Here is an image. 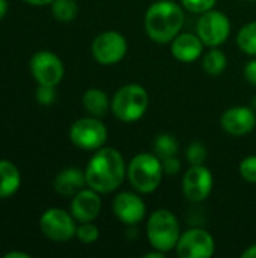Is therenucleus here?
I'll return each mask as SVG.
<instances>
[{
    "label": "nucleus",
    "instance_id": "nucleus-13",
    "mask_svg": "<svg viewBox=\"0 0 256 258\" xmlns=\"http://www.w3.org/2000/svg\"><path fill=\"white\" fill-rule=\"evenodd\" d=\"M113 213L122 224L137 225L146 216V204L134 192H121L113 200Z\"/></svg>",
    "mask_w": 256,
    "mask_h": 258
},
{
    "label": "nucleus",
    "instance_id": "nucleus-16",
    "mask_svg": "<svg viewBox=\"0 0 256 258\" xmlns=\"http://www.w3.org/2000/svg\"><path fill=\"white\" fill-rule=\"evenodd\" d=\"M204 42L198 35L193 33H180L170 42V51L174 57L180 62H195L204 53Z\"/></svg>",
    "mask_w": 256,
    "mask_h": 258
},
{
    "label": "nucleus",
    "instance_id": "nucleus-29",
    "mask_svg": "<svg viewBox=\"0 0 256 258\" xmlns=\"http://www.w3.org/2000/svg\"><path fill=\"white\" fill-rule=\"evenodd\" d=\"M161 165H163L164 174H167V175H177L181 171V162H180V159L177 156L163 159L161 160Z\"/></svg>",
    "mask_w": 256,
    "mask_h": 258
},
{
    "label": "nucleus",
    "instance_id": "nucleus-20",
    "mask_svg": "<svg viewBox=\"0 0 256 258\" xmlns=\"http://www.w3.org/2000/svg\"><path fill=\"white\" fill-rule=\"evenodd\" d=\"M228 65L226 54L219 50L217 47H211L210 51H207L202 57V68L207 74L210 76H220Z\"/></svg>",
    "mask_w": 256,
    "mask_h": 258
},
{
    "label": "nucleus",
    "instance_id": "nucleus-37",
    "mask_svg": "<svg viewBox=\"0 0 256 258\" xmlns=\"http://www.w3.org/2000/svg\"><path fill=\"white\" fill-rule=\"evenodd\" d=\"M247 2H253V0H247Z\"/></svg>",
    "mask_w": 256,
    "mask_h": 258
},
{
    "label": "nucleus",
    "instance_id": "nucleus-26",
    "mask_svg": "<svg viewBox=\"0 0 256 258\" xmlns=\"http://www.w3.org/2000/svg\"><path fill=\"white\" fill-rule=\"evenodd\" d=\"M241 178L249 183H256V156H247L240 162L238 166Z\"/></svg>",
    "mask_w": 256,
    "mask_h": 258
},
{
    "label": "nucleus",
    "instance_id": "nucleus-3",
    "mask_svg": "<svg viewBox=\"0 0 256 258\" xmlns=\"http://www.w3.org/2000/svg\"><path fill=\"white\" fill-rule=\"evenodd\" d=\"M163 175L161 159L155 153H140L127 166L128 181L139 194H152L157 190Z\"/></svg>",
    "mask_w": 256,
    "mask_h": 258
},
{
    "label": "nucleus",
    "instance_id": "nucleus-17",
    "mask_svg": "<svg viewBox=\"0 0 256 258\" xmlns=\"http://www.w3.org/2000/svg\"><path fill=\"white\" fill-rule=\"evenodd\" d=\"M84 186H88L86 175H84V171H81L78 168L62 169L53 181V187H54L56 194L60 197H65V198L74 197L77 192L84 189Z\"/></svg>",
    "mask_w": 256,
    "mask_h": 258
},
{
    "label": "nucleus",
    "instance_id": "nucleus-5",
    "mask_svg": "<svg viewBox=\"0 0 256 258\" xmlns=\"http://www.w3.org/2000/svg\"><path fill=\"white\" fill-rule=\"evenodd\" d=\"M146 236L154 249L164 254L174 251L181 237V228L177 216L166 209L155 210L146 222Z\"/></svg>",
    "mask_w": 256,
    "mask_h": 258
},
{
    "label": "nucleus",
    "instance_id": "nucleus-1",
    "mask_svg": "<svg viewBox=\"0 0 256 258\" xmlns=\"http://www.w3.org/2000/svg\"><path fill=\"white\" fill-rule=\"evenodd\" d=\"M84 175L88 187L97 190L98 194H110L125 180V160L116 148L103 147L91 157L84 169Z\"/></svg>",
    "mask_w": 256,
    "mask_h": 258
},
{
    "label": "nucleus",
    "instance_id": "nucleus-6",
    "mask_svg": "<svg viewBox=\"0 0 256 258\" xmlns=\"http://www.w3.org/2000/svg\"><path fill=\"white\" fill-rule=\"evenodd\" d=\"M69 139L80 150L97 151L103 148L107 141V127L101 118H80L72 122L69 128Z\"/></svg>",
    "mask_w": 256,
    "mask_h": 258
},
{
    "label": "nucleus",
    "instance_id": "nucleus-24",
    "mask_svg": "<svg viewBox=\"0 0 256 258\" xmlns=\"http://www.w3.org/2000/svg\"><path fill=\"white\" fill-rule=\"evenodd\" d=\"M75 237L81 242V243H94L98 240L100 237V230L95 224L92 222H81L78 227H77V231H75Z\"/></svg>",
    "mask_w": 256,
    "mask_h": 258
},
{
    "label": "nucleus",
    "instance_id": "nucleus-27",
    "mask_svg": "<svg viewBox=\"0 0 256 258\" xmlns=\"http://www.w3.org/2000/svg\"><path fill=\"white\" fill-rule=\"evenodd\" d=\"M183 6L193 14H204L214 9L217 0H181Z\"/></svg>",
    "mask_w": 256,
    "mask_h": 258
},
{
    "label": "nucleus",
    "instance_id": "nucleus-2",
    "mask_svg": "<svg viewBox=\"0 0 256 258\" xmlns=\"http://www.w3.org/2000/svg\"><path fill=\"white\" fill-rule=\"evenodd\" d=\"M184 24V12L172 0H157L145 14V32L157 44H169L180 35Z\"/></svg>",
    "mask_w": 256,
    "mask_h": 258
},
{
    "label": "nucleus",
    "instance_id": "nucleus-25",
    "mask_svg": "<svg viewBox=\"0 0 256 258\" xmlns=\"http://www.w3.org/2000/svg\"><path fill=\"white\" fill-rule=\"evenodd\" d=\"M208 157V151L207 147L201 142H192L187 147L186 151V159L190 165H204V162Z\"/></svg>",
    "mask_w": 256,
    "mask_h": 258
},
{
    "label": "nucleus",
    "instance_id": "nucleus-22",
    "mask_svg": "<svg viewBox=\"0 0 256 258\" xmlns=\"http://www.w3.org/2000/svg\"><path fill=\"white\" fill-rule=\"evenodd\" d=\"M51 14L56 20L68 23L72 21L78 14V6L75 0H54L51 3Z\"/></svg>",
    "mask_w": 256,
    "mask_h": 258
},
{
    "label": "nucleus",
    "instance_id": "nucleus-19",
    "mask_svg": "<svg viewBox=\"0 0 256 258\" xmlns=\"http://www.w3.org/2000/svg\"><path fill=\"white\" fill-rule=\"evenodd\" d=\"M21 184L18 168L9 160H0V198L12 197Z\"/></svg>",
    "mask_w": 256,
    "mask_h": 258
},
{
    "label": "nucleus",
    "instance_id": "nucleus-15",
    "mask_svg": "<svg viewBox=\"0 0 256 258\" xmlns=\"http://www.w3.org/2000/svg\"><path fill=\"white\" fill-rule=\"evenodd\" d=\"M101 212L100 194L94 189H81L72 197L71 215L77 222H94Z\"/></svg>",
    "mask_w": 256,
    "mask_h": 258
},
{
    "label": "nucleus",
    "instance_id": "nucleus-12",
    "mask_svg": "<svg viewBox=\"0 0 256 258\" xmlns=\"http://www.w3.org/2000/svg\"><path fill=\"white\" fill-rule=\"evenodd\" d=\"M213 183V174L205 165H190L183 177V194L192 203H202L210 197Z\"/></svg>",
    "mask_w": 256,
    "mask_h": 258
},
{
    "label": "nucleus",
    "instance_id": "nucleus-33",
    "mask_svg": "<svg viewBox=\"0 0 256 258\" xmlns=\"http://www.w3.org/2000/svg\"><path fill=\"white\" fill-rule=\"evenodd\" d=\"M5 258H30L29 254H26V252H18V251H14V252H6Z\"/></svg>",
    "mask_w": 256,
    "mask_h": 258
},
{
    "label": "nucleus",
    "instance_id": "nucleus-34",
    "mask_svg": "<svg viewBox=\"0 0 256 258\" xmlns=\"http://www.w3.org/2000/svg\"><path fill=\"white\" fill-rule=\"evenodd\" d=\"M164 252H161V251H158V249H155L154 252H146L143 257L145 258H164Z\"/></svg>",
    "mask_w": 256,
    "mask_h": 258
},
{
    "label": "nucleus",
    "instance_id": "nucleus-8",
    "mask_svg": "<svg viewBox=\"0 0 256 258\" xmlns=\"http://www.w3.org/2000/svg\"><path fill=\"white\" fill-rule=\"evenodd\" d=\"M128 50L127 39L116 30H107L95 36L92 41V56L101 65H115L121 62Z\"/></svg>",
    "mask_w": 256,
    "mask_h": 258
},
{
    "label": "nucleus",
    "instance_id": "nucleus-9",
    "mask_svg": "<svg viewBox=\"0 0 256 258\" xmlns=\"http://www.w3.org/2000/svg\"><path fill=\"white\" fill-rule=\"evenodd\" d=\"M74 216L62 209H48L39 219V228L42 234L53 242H66L75 236L77 227Z\"/></svg>",
    "mask_w": 256,
    "mask_h": 258
},
{
    "label": "nucleus",
    "instance_id": "nucleus-35",
    "mask_svg": "<svg viewBox=\"0 0 256 258\" xmlns=\"http://www.w3.org/2000/svg\"><path fill=\"white\" fill-rule=\"evenodd\" d=\"M8 12V0H0V20L6 15Z\"/></svg>",
    "mask_w": 256,
    "mask_h": 258
},
{
    "label": "nucleus",
    "instance_id": "nucleus-36",
    "mask_svg": "<svg viewBox=\"0 0 256 258\" xmlns=\"http://www.w3.org/2000/svg\"><path fill=\"white\" fill-rule=\"evenodd\" d=\"M253 106H255V109H256V97L253 98Z\"/></svg>",
    "mask_w": 256,
    "mask_h": 258
},
{
    "label": "nucleus",
    "instance_id": "nucleus-28",
    "mask_svg": "<svg viewBox=\"0 0 256 258\" xmlns=\"http://www.w3.org/2000/svg\"><path fill=\"white\" fill-rule=\"evenodd\" d=\"M36 101L42 106H50L54 103L57 94H56V86H48V85H39L36 89Z\"/></svg>",
    "mask_w": 256,
    "mask_h": 258
},
{
    "label": "nucleus",
    "instance_id": "nucleus-14",
    "mask_svg": "<svg viewBox=\"0 0 256 258\" xmlns=\"http://www.w3.org/2000/svg\"><path fill=\"white\" fill-rule=\"evenodd\" d=\"M222 128L231 136L249 135L256 125L255 110L247 106H234L223 112L220 118Z\"/></svg>",
    "mask_w": 256,
    "mask_h": 258
},
{
    "label": "nucleus",
    "instance_id": "nucleus-18",
    "mask_svg": "<svg viewBox=\"0 0 256 258\" xmlns=\"http://www.w3.org/2000/svg\"><path fill=\"white\" fill-rule=\"evenodd\" d=\"M112 101L109 100V95L98 88H91L83 94V107L91 116L103 118L110 109Z\"/></svg>",
    "mask_w": 256,
    "mask_h": 258
},
{
    "label": "nucleus",
    "instance_id": "nucleus-32",
    "mask_svg": "<svg viewBox=\"0 0 256 258\" xmlns=\"http://www.w3.org/2000/svg\"><path fill=\"white\" fill-rule=\"evenodd\" d=\"M23 2H26L32 6H44V5H51L54 0H23Z\"/></svg>",
    "mask_w": 256,
    "mask_h": 258
},
{
    "label": "nucleus",
    "instance_id": "nucleus-21",
    "mask_svg": "<svg viewBox=\"0 0 256 258\" xmlns=\"http://www.w3.org/2000/svg\"><path fill=\"white\" fill-rule=\"evenodd\" d=\"M237 44L240 50L256 57V21L244 24L237 33Z\"/></svg>",
    "mask_w": 256,
    "mask_h": 258
},
{
    "label": "nucleus",
    "instance_id": "nucleus-7",
    "mask_svg": "<svg viewBox=\"0 0 256 258\" xmlns=\"http://www.w3.org/2000/svg\"><path fill=\"white\" fill-rule=\"evenodd\" d=\"M196 35L207 47H219L225 44L231 35V21L226 14L211 9L201 14L196 24Z\"/></svg>",
    "mask_w": 256,
    "mask_h": 258
},
{
    "label": "nucleus",
    "instance_id": "nucleus-23",
    "mask_svg": "<svg viewBox=\"0 0 256 258\" xmlns=\"http://www.w3.org/2000/svg\"><path fill=\"white\" fill-rule=\"evenodd\" d=\"M154 153L161 160L177 156L178 154V141L169 133H161L154 141Z\"/></svg>",
    "mask_w": 256,
    "mask_h": 258
},
{
    "label": "nucleus",
    "instance_id": "nucleus-31",
    "mask_svg": "<svg viewBox=\"0 0 256 258\" xmlns=\"http://www.w3.org/2000/svg\"><path fill=\"white\" fill-rule=\"evenodd\" d=\"M243 258H256V243L255 245H250L243 254H241Z\"/></svg>",
    "mask_w": 256,
    "mask_h": 258
},
{
    "label": "nucleus",
    "instance_id": "nucleus-4",
    "mask_svg": "<svg viewBox=\"0 0 256 258\" xmlns=\"http://www.w3.org/2000/svg\"><path fill=\"white\" fill-rule=\"evenodd\" d=\"M148 91L139 83H128L119 88L112 98V113L122 122L139 121L148 110Z\"/></svg>",
    "mask_w": 256,
    "mask_h": 258
},
{
    "label": "nucleus",
    "instance_id": "nucleus-30",
    "mask_svg": "<svg viewBox=\"0 0 256 258\" xmlns=\"http://www.w3.org/2000/svg\"><path fill=\"white\" fill-rule=\"evenodd\" d=\"M244 77L249 83L255 85L256 86V57L249 60L244 67Z\"/></svg>",
    "mask_w": 256,
    "mask_h": 258
},
{
    "label": "nucleus",
    "instance_id": "nucleus-10",
    "mask_svg": "<svg viewBox=\"0 0 256 258\" xmlns=\"http://www.w3.org/2000/svg\"><path fill=\"white\" fill-rule=\"evenodd\" d=\"M30 71L38 85L57 86L65 74L63 62L50 50H39L30 59Z\"/></svg>",
    "mask_w": 256,
    "mask_h": 258
},
{
    "label": "nucleus",
    "instance_id": "nucleus-11",
    "mask_svg": "<svg viewBox=\"0 0 256 258\" xmlns=\"http://www.w3.org/2000/svg\"><path fill=\"white\" fill-rule=\"evenodd\" d=\"M175 251L181 258H210L216 252V242L207 230L192 228L181 234Z\"/></svg>",
    "mask_w": 256,
    "mask_h": 258
}]
</instances>
